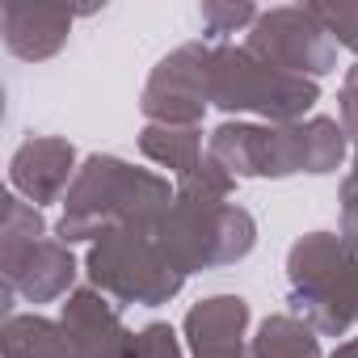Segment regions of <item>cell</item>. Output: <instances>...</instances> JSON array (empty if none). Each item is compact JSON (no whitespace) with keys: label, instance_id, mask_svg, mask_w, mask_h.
<instances>
[{"label":"cell","instance_id":"ac0fdd59","mask_svg":"<svg viewBox=\"0 0 358 358\" xmlns=\"http://www.w3.org/2000/svg\"><path fill=\"white\" fill-rule=\"evenodd\" d=\"M173 194H177V199H190V203H199V207H224V203H232V194H236V177H232L220 160L203 156L190 173L177 177Z\"/></svg>","mask_w":358,"mask_h":358},{"label":"cell","instance_id":"5b68a950","mask_svg":"<svg viewBox=\"0 0 358 358\" xmlns=\"http://www.w3.org/2000/svg\"><path fill=\"white\" fill-rule=\"evenodd\" d=\"M320 101V85L308 76L262 64L249 47H211V106L224 114H257L262 122H303Z\"/></svg>","mask_w":358,"mask_h":358},{"label":"cell","instance_id":"8fae6325","mask_svg":"<svg viewBox=\"0 0 358 358\" xmlns=\"http://www.w3.org/2000/svg\"><path fill=\"white\" fill-rule=\"evenodd\" d=\"M76 17H80V9L5 0V5H0V34H5L9 55H17L26 64H43V59H55L68 47V34H72Z\"/></svg>","mask_w":358,"mask_h":358},{"label":"cell","instance_id":"2e32d148","mask_svg":"<svg viewBox=\"0 0 358 358\" xmlns=\"http://www.w3.org/2000/svg\"><path fill=\"white\" fill-rule=\"evenodd\" d=\"M249 358H324L320 337L291 312L266 316L249 337Z\"/></svg>","mask_w":358,"mask_h":358},{"label":"cell","instance_id":"9c48e42d","mask_svg":"<svg viewBox=\"0 0 358 358\" xmlns=\"http://www.w3.org/2000/svg\"><path fill=\"white\" fill-rule=\"evenodd\" d=\"M76 148L59 135H30L13 160H9V186L17 199H26L30 207H51V203H64L72 182H76Z\"/></svg>","mask_w":358,"mask_h":358},{"label":"cell","instance_id":"4fadbf2b","mask_svg":"<svg viewBox=\"0 0 358 358\" xmlns=\"http://www.w3.org/2000/svg\"><path fill=\"white\" fill-rule=\"evenodd\" d=\"M5 274V287L9 291H17L26 303H55V299H68L72 291H76V274H80V266H76V253H72V245L68 241H59V236H43L17 266H9V270H0Z\"/></svg>","mask_w":358,"mask_h":358},{"label":"cell","instance_id":"d4e9b609","mask_svg":"<svg viewBox=\"0 0 358 358\" xmlns=\"http://www.w3.org/2000/svg\"><path fill=\"white\" fill-rule=\"evenodd\" d=\"M345 177H350V182H358V139H354V148H350V173H345Z\"/></svg>","mask_w":358,"mask_h":358},{"label":"cell","instance_id":"277c9868","mask_svg":"<svg viewBox=\"0 0 358 358\" xmlns=\"http://www.w3.org/2000/svg\"><path fill=\"white\" fill-rule=\"evenodd\" d=\"M152 236H156L160 253L173 262V270L190 278L199 270L245 262L257 245V220L236 203L199 207L190 199L173 194L164 215L152 224Z\"/></svg>","mask_w":358,"mask_h":358},{"label":"cell","instance_id":"e0dca14e","mask_svg":"<svg viewBox=\"0 0 358 358\" xmlns=\"http://www.w3.org/2000/svg\"><path fill=\"white\" fill-rule=\"evenodd\" d=\"M43 236H51L43 211L30 207V203L17 199V194H5V224H0V270L17 266Z\"/></svg>","mask_w":358,"mask_h":358},{"label":"cell","instance_id":"ba28073f","mask_svg":"<svg viewBox=\"0 0 358 358\" xmlns=\"http://www.w3.org/2000/svg\"><path fill=\"white\" fill-rule=\"evenodd\" d=\"M211 106V47L182 43L173 47L148 76L139 110L156 127H203Z\"/></svg>","mask_w":358,"mask_h":358},{"label":"cell","instance_id":"484cf974","mask_svg":"<svg viewBox=\"0 0 358 358\" xmlns=\"http://www.w3.org/2000/svg\"><path fill=\"white\" fill-rule=\"evenodd\" d=\"M354 316H358V274H354Z\"/></svg>","mask_w":358,"mask_h":358},{"label":"cell","instance_id":"5bb4252c","mask_svg":"<svg viewBox=\"0 0 358 358\" xmlns=\"http://www.w3.org/2000/svg\"><path fill=\"white\" fill-rule=\"evenodd\" d=\"M0 345H5V358H76L64 320L38 316V312H26V316L13 312L0 329Z\"/></svg>","mask_w":358,"mask_h":358},{"label":"cell","instance_id":"8992f818","mask_svg":"<svg viewBox=\"0 0 358 358\" xmlns=\"http://www.w3.org/2000/svg\"><path fill=\"white\" fill-rule=\"evenodd\" d=\"M85 274L89 287L135 308H160L186 287V274H177L160 253L152 228H114L97 236L85 253Z\"/></svg>","mask_w":358,"mask_h":358},{"label":"cell","instance_id":"7c38bea8","mask_svg":"<svg viewBox=\"0 0 358 358\" xmlns=\"http://www.w3.org/2000/svg\"><path fill=\"white\" fill-rule=\"evenodd\" d=\"M182 333L190 358H249V303L241 295H207L186 312Z\"/></svg>","mask_w":358,"mask_h":358},{"label":"cell","instance_id":"603a6c76","mask_svg":"<svg viewBox=\"0 0 358 358\" xmlns=\"http://www.w3.org/2000/svg\"><path fill=\"white\" fill-rule=\"evenodd\" d=\"M337 110H341V127H345V135L358 139V64L345 72V80H341V89H337Z\"/></svg>","mask_w":358,"mask_h":358},{"label":"cell","instance_id":"ffe728a7","mask_svg":"<svg viewBox=\"0 0 358 358\" xmlns=\"http://www.w3.org/2000/svg\"><path fill=\"white\" fill-rule=\"evenodd\" d=\"M135 358H186L182 341H177L173 324L164 320H152L135 333Z\"/></svg>","mask_w":358,"mask_h":358},{"label":"cell","instance_id":"52a82bcc","mask_svg":"<svg viewBox=\"0 0 358 358\" xmlns=\"http://www.w3.org/2000/svg\"><path fill=\"white\" fill-rule=\"evenodd\" d=\"M245 47L262 64H270L278 72H291V76L320 80V76L337 72V43H333L329 26L320 22V13L312 5L262 9V17L245 34Z\"/></svg>","mask_w":358,"mask_h":358},{"label":"cell","instance_id":"7a4b0ae2","mask_svg":"<svg viewBox=\"0 0 358 358\" xmlns=\"http://www.w3.org/2000/svg\"><path fill=\"white\" fill-rule=\"evenodd\" d=\"M169 203H173V186L160 173L93 152L80 160V173L64 199L55 236L68 245H80V241L93 245L114 228H152Z\"/></svg>","mask_w":358,"mask_h":358},{"label":"cell","instance_id":"cb8c5ba5","mask_svg":"<svg viewBox=\"0 0 358 358\" xmlns=\"http://www.w3.org/2000/svg\"><path fill=\"white\" fill-rule=\"evenodd\" d=\"M324 358H358V337H350V341H341L333 354H324Z\"/></svg>","mask_w":358,"mask_h":358},{"label":"cell","instance_id":"30bf717a","mask_svg":"<svg viewBox=\"0 0 358 358\" xmlns=\"http://www.w3.org/2000/svg\"><path fill=\"white\" fill-rule=\"evenodd\" d=\"M76 358H135V333L122 324L118 303L97 287H76L59 312Z\"/></svg>","mask_w":358,"mask_h":358},{"label":"cell","instance_id":"7402d4cb","mask_svg":"<svg viewBox=\"0 0 358 358\" xmlns=\"http://www.w3.org/2000/svg\"><path fill=\"white\" fill-rule=\"evenodd\" d=\"M337 203H341V241L358 253V182L341 177V190H337Z\"/></svg>","mask_w":358,"mask_h":358},{"label":"cell","instance_id":"6da1fadb","mask_svg":"<svg viewBox=\"0 0 358 358\" xmlns=\"http://www.w3.org/2000/svg\"><path fill=\"white\" fill-rule=\"evenodd\" d=\"M207 156L241 177H295V173H337L350 156V135L341 118L312 114L308 122H220L207 135Z\"/></svg>","mask_w":358,"mask_h":358},{"label":"cell","instance_id":"d6986e66","mask_svg":"<svg viewBox=\"0 0 358 358\" xmlns=\"http://www.w3.org/2000/svg\"><path fill=\"white\" fill-rule=\"evenodd\" d=\"M203 38H228V34H249L262 9L245 5V0H203Z\"/></svg>","mask_w":358,"mask_h":358},{"label":"cell","instance_id":"44dd1931","mask_svg":"<svg viewBox=\"0 0 358 358\" xmlns=\"http://www.w3.org/2000/svg\"><path fill=\"white\" fill-rule=\"evenodd\" d=\"M312 9H316L320 22L329 26L333 43L358 55V5H312Z\"/></svg>","mask_w":358,"mask_h":358},{"label":"cell","instance_id":"3957f363","mask_svg":"<svg viewBox=\"0 0 358 358\" xmlns=\"http://www.w3.org/2000/svg\"><path fill=\"white\" fill-rule=\"evenodd\" d=\"M354 274L358 253L341 232H308L287 249L291 316H299L316 337H345L354 316Z\"/></svg>","mask_w":358,"mask_h":358},{"label":"cell","instance_id":"9a60e30c","mask_svg":"<svg viewBox=\"0 0 358 358\" xmlns=\"http://www.w3.org/2000/svg\"><path fill=\"white\" fill-rule=\"evenodd\" d=\"M139 152L156 169H169L173 177H182V173H190L207 156L203 127H156V122H148L139 131Z\"/></svg>","mask_w":358,"mask_h":358}]
</instances>
